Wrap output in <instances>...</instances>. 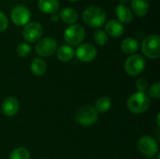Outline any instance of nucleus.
Instances as JSON below:
<instances>
[{
    "instance_id": "obj_1",
    "label": "nucleus",
    "mask_w": 160,
    "mask_h": 159,
    "mask_svg": "<svg viewBox=\"0 0 160 159\" xmlns=\"http://www.w3.org/2000/svg\"><path fill=\"white\" fill-rule=\"evenodd\" d=\"M128 109L134 114H142L150 107V98L145 93L137 92L131 95L127 101Z\"/></svg>"
},
{
    "instance_id": "obj_2",
    "label": "nucleus",
    "mask_w": 160,
    "mask_h": 159,
    "mask_svg": "<svg viewBox=\"0 0 160 159\" xmlns=\"http://www.w3.org/2000/svg\"><path fill=\"white\" fill-rule=\"evenodd\" d=\"M82 19L87 25L91 27L98 28V27H101L105 23L106 13L102 8L92 6V7H86L83 10Z\"/></svg>"
},
{
    "instance_id": "obj_3",
    "label": "nucleus",
    "mask_w": 160,
    "mask_h": 159,
    "mask_svg": "<svg viewBox=\"0 0 160 159\" xmlns=\"http://www.w3.org/2000/svg\"><path fill=\"white\" fill-rule=\"evenodd\" d=\"M142 53L151 59H158L160 57V38L158 35H151L146 37L142 44Z\"/></svg>"
},
{
    "instance_id": "obj_4",
    "label": "nucleus",
    "mask_w": 160,
    "mask_h": 159,
    "mask_svg": "<svg viewBox=\"0 0 160 159\" xmlns=\"http://www.w3.org/2000/svg\"><path fill=\"white\" fill-rule=\"evenodd\" d=\"M98 119V113L92 106H83L80 108L75 114V120L78 124L89 127L94 125Z\"/></svg>"
},
{
    "instance_id": "obj_5",
    "label": "nucleus",
    "mask_w": 160,
    "mask_h": 159,
    "mask_svg": "<svg viewBox=\"0 0 160 159\" xmlns=\"http://www.w3.org/2000/svg\"><path fill=\"white\" fill-rule=\"evenodd\" d=\"M85 37L84 28L81 24H71L64 33V38L70 46H76L82 42Z\"/></svg>"
},
{
    "instance_id": "obj_6",
    "label": "nucleus",
    "mask_w": 160,
    "mask_h": 159,
    "mask_svg": "<svg viewBox=\"0 0 160 159\" xmlns=\"http://www.w3.org/2000/svg\"><path fill=\"white\" fill-rule=\"evenodd\" d=\"M146 63L143 57L140 54L130 55L125 63V69L130 76H138L143 72Z\"/></svg>"
},
{
    "instance_id": "obj_7",
    "label": "nucleus",
    "mask_w": 160,
    "mask_h": 159,
    "mask_svg": "<svg viewBox=\"0 0 160 159\" xmlns=\"http://www.w3.org/2000/svg\"><path fill=\"white\" fill-rule=\"evenodd\" d=\"M138 148L143 156L148 157H153L158 153V144L157 141L148 135L142 136L139 140Z\"/></svg>"
},
{
    "instance_id": "obj_8",
    "label": "nucleus",
    "mask_w": 160,
    "mask_h": 159,
    "mask_svg": "<svg viewBox=\"0 0 160 159\" xmlns=\"http://www.w3.org/2000/svg\"><path fill=\"white\" fill-rule=\"evenodd\" d=\"M43 34V28L38 22H32L25 25L22 30V37L27 42L38 41Z\"/></svg>"
},
{
    "instance_id": "obj_9",
    "label": "nucleus",
    "mask_w": 160,
    "mask_h": 159,
    "mask_svg": "<svg viewBox=\"0 0 160 159\" xmlns=\"http://www.w3.org/2000/svg\"><path fill=\"white\" fill-rule=\"evenodd\" d=\"M57 50V42L52 37L40 39L36 45V52L38 55L48 57L52 55Z\"/></svg>"
},
{
    "instance_id": "obj_10",
    "label": "nucleus",
    "mask_w": 160,
    "mask_h": 159,
    "mask_svg": "<svg viewBox=\"0 0 160 159\" xmlns=\"http://www.w3.org/2000/svg\"><path fill=\"white\" fill-rule=\"evenodd\" d=\"M10 17L12 22L19 26H22L28 23L31 18V13L29 9L23 6H17L13 7L10 12Z\"/></svg>"
},
{
    "instance_id": "obj_11",
    "label": "nucleus",
    "mask_w": 160,
    "mask_h": 159,
    "mask_svg": "<svg viewBox=\"0 0 160 159\" xmlns=\"http://www.w3.org/2000/svg\"><path fill=\"white\" fill-rule=\"evenodd\" d=\"M98 52L94 45L90 43H84L78 47L76 50V55L82 62H91L97 57Z\"/></svg>"
},
{
    "instance_id": "obj_12",
    "label": "nucleus",
    "mask_w": 160,
    "mask_h": 159,
    "mask_svg": "<svg viewBox=\"0 0 160 159\" xmlns=\"http://www.w3.org/2000/svg\"><path fill=\"white\" fill-rule=\"evenodd\" d=\"M2 112L8 117L14 116L19 111V102L13 97H8L5 98L2 103Z\"/></svg>"
},
{
    "instance_id": "obj_13",
    "label": "nucleus",
    "mask_w": 160,
    "mask_h": 159,
    "mask_svg": "<svg viewBox=\"0 0 160 159\" xmlns=\"http://www.w3.org/2000/svg\"><path fill=\"white\" fill-rule=\"evenodd\" d=\"M106 34L112 37H119L124 34L125 28L122 22L117 20H110L105 25Z\"/></svg>"
},
{
    "instance_id": "obj_14",
    "label": "nucleus",
    "mask_w": 160,
    "mask_h": 159,
    "mask_svg": "<svg viewBox=\"0 0 160 159\" xmlns=\"http://www.w3.org/2000/svg\"><path fill=\"white\" fill-rule=\"evenodd\" d=\"M38 8L46 14H55L59 9L58 0H38Z\"/></svg>"
},
{
    "instance_id": "obj_15",
    "label": "nucleus",
    "mask_w": 160,
    "mask_h": 159,
    "mask_svg": "<svg viewBox=\"0 0 160 159\" xmlns=\"http://www.w3.org/2000/svg\"><path fill=\"white\" fill-rule=\"evenodd\" d=\"M131 7L138 16L142 17L147 14L150 5L148 0H131Z\"/></svg>"
},
{
    "instance_id": "obj_16",
    "label": "nucleus",
    "mask_w": 160,
    "mask_h": 159,
    "mask_svg": "<svg viewBox=\"0 0 160 159\" xmlns=\"http://www.w3.org/2000/svg\"><path fill=\"white\" fill-rule=\"evenodd\" d=\"M116 14L118 19L120 20V22L129 23L133 20V14L131 10L125 5H118L116 7Z\"/></svg>"
},
{
    "instance_id": "obj_17",
    "label": "nucleus",
    "mask_w": 160,
    "mask_h": 159,
    "mask_svg": "<svg viewBox=\"0 0 160 159\" xmlns=\"http://www.w3.org/2000/svg\"><path fill=\"white\" fill-rule=\"evenodd\" d=\"M75 54V52L72 47L68 45H63L59 49L56 50V55L57 58L61 62H68L70 61Z\"/></svg>"
},
{
    "instance_id": "obj_18",
    "label": "nucleus",
    "mask_w": 160,
    "mask_h": 159,
    "mask_svg": "<svg viewBox=\"0 0 160 159\" xmlns=\"http://www.w3.org/2000/svg\"><path fill=\"white\" fill-rule=\"evenodd\" d=\"M30 69L35 76L40 77L45 74L47 70V65L41 58H34L31 62Z\"/></svg>"
},
{
    "instance_id": "obj_19",
    "label": "nucleus",
    "mask_w": 160,
    "mask_h": 159,
    "mask_svg": "<svg viewBox=\"0 0 160 159\" xmlns=\"http://www.w3.org/2000/svg\"><path fill=\"white\" fill-rule=\"evenodd\" d=\"M121 49L126 54H132L138 51L139 43L136 39H134L132 37H127L122 41Z\"/></svg>"
},
{
    "instance_id": "obj_20",
    "label": "nucleus",
    "mask_w": 160,
    "mask_h": 159,
    "mask_svg": "<svg viewBox=\"0 0 160 159\" xmlns=\"http://www.w3.org/2000/svg\"><path fill=\"white\" fill-rule=\"evenodd\" d=\"M60 18L67 23H74L78 19V13L72 7H65L60 12Z\"/></svg>"
},
{
    "instance_id": "obj_21",
    "label": "nucleus",
    "mask_w": 160,
    "mask_h": 159,
    "mask_svg": "<svg viewBox=\"0 0 160 159\" xmlns=\"http://www.w3.org/2000/svg\"><path fill=\"white\" fill-rule=\"evenodd\" d=\"M112 107V101L108 97H99L95 103V110L98 113H105Z\"/></svg>"
},
{
    "instance_id": "obj_22",
    "label": "nucleus",
    "mask_w": 160,
    "mask_h": 159,
    "mask_svg": "<svg viewBox=\"0 0 160 159\" xmlns=\"http://www.w3.org/2000/svg\"><path fill=\"white\" fill-rule=\"evenodd\" d=\"M9 159H30V153L26 148L19 147L11 152Z\"/></svg>"
},
{
    "instance_id": "obj_23",
    "label": "nucleus",
    "mask_w": 160,
    "mask_h": 159,
    "mask_svg": "<svg viewBox=\"0 0 160 159\" xmlns=\"http://www.w3.org/2000/svg\"><path fill=\"white\" fill-rule=\"evenodd\" d=\"M94 38H95V41L100 45V46H104L107 44L108 42V35L106 34L105 31L101 30V29H98L95 31L94 33Z\"/></svg>"
},
{
    "instance_id": "obj_24",
    "label": "nucleus",
    "mask_w": 160,
    "mask_h": 159,
    "mask_svg": "<svg viewBox=\"0 0 160 159\" xmlns=\"http://www.w3.org/2000/svg\"><path fill=\"white\" fill-rule=\"evenodd\" d=\"M16 52L20 57H27L31 52V46L26 42H22L18 45Z\"/></svg>"
},
{
    "instance_id": "obj_25",
    "label": "nucleus",
    "mask_w": 160,
    "mask_h": 159,
    "mask_svg": "<svg viewBox=\"0 0 160 159\" xmlns=\"http://www.w3.org/2000/svg\"><path fill=\"white\" fill-rule=\"evenodd\" d=\"M149 96L155 99H158L160 97V83L158 82H155L150 88H149Z\"/></svg>"
},
{
    "instance_id": "obj_26",
    "label": "nucleus",
    "mask_w": 160,
    "mask_h": 159,
    "mask_svg": "<svg viewBox=\"0 0 160 159\" xmlns=\"http://www.w3.org/2000/svg\"><path fill=\"white\" fill-rule=\"evenodd\" d=\"M136 87L139 90V92L144 93V91H146L148 88V81L144 78L138 79L136 82Z\"/></svg>"
},
{
    "instance_id": "obj_27",
    "label": "nucleus",
    "mask_w": 160,
    "mask_h": 159,
    "mask_svg": "<svg viewBox=\"0 0 160 159\" xmlns=\"http://www.w3.org/2000/svg\"><path fill=\"white\" fill-rule=\"evenodd\" d=\"M8 22L7 16L2 11H0V32L6 30L8 27Z\"/></svg>"
},
{
    "instance_id": "obj_28",
    "label": "nucleus",
    "mask_w": 160,
    "mask_h": 159,
    "mask_svg": "<svg viewBox=\"0 0 160 159\" xmlns=\"http://www.w3.org/2000/svg\"><path fill=\"white\" fill-rule=\"evenodd\" d=\"M52 22H57L58 21V16L56 14H52Z\"/></svg>"
},
{
    "instance_id": "obj_29",
    "label": "nucleus",
    "mask_w": 160,
    "mask_h": 159,
    "mask_svg": "<svg viewBox=\"0 0 160 159\" xmlns=\"http://www.w3.org/2000/svg\"><path fill=\"white\" fill-rule=\"evenodd\" d=\"M128 1V0H120V2L122 3V5H123V4H126Z\"/></svg>"
},
{
    "instance_id": "obj_30",
    "label": "nucleus",
    "mask_w": 160,
    "mask_h": 159,
    "mask_svg": "<svg viewBox=\"0 0 160 159\" xmlns=\"http://www.w3.org/2000/svg\"><path fill=\"white\" fill-rule=\"evenodd\" d=\"M157 120H158V126L159 127V126H160V124H159V114H158V119H157Z\"/></svg>"
},
{
    "instance_id": "obj_31",
    "label": "nucleus",
    "mask_w": 160,
    "mask_h": 159,
    "mask_svg": "<svg viewBox=\"0 0 160 159\" xmlns=\"http://www.w3.org/2000/svg\"><path fill=\"white\" fill-rule=\"evenodd\" d=\"M69 1H72V2H74V1H77V0H69Z\"/></svg>"
},
{
    "instance_id": "obj_32",
    "label": "nucleus",
    "mask_w": 160,
    "mask_h": 159,
    "mask_svg": "<svg viewBox=\"0 0 160 159\" xmlns=\"http://www.w3.org/2000/svg\"><path fill=\"white\" fill-rule=\"evenodd\" d=\"M146 159H155V158H152V157H149V158H146Z\"/></svg>"
},
{
    "instance_id": "obj_33",
    "label": "nucleus",
    "mask_w": 160,
    "mask_h": 159,
    "mask_svg": "<svg viewBox=\"0 0 160 159\" xmlns=\"http://www.w3.org/2000/svg\"><path fill=\"white\" fill-rule=\"evenodd\" d=\"M44 159H47V158H44Z\"/></svg>"
}]
</instances>
